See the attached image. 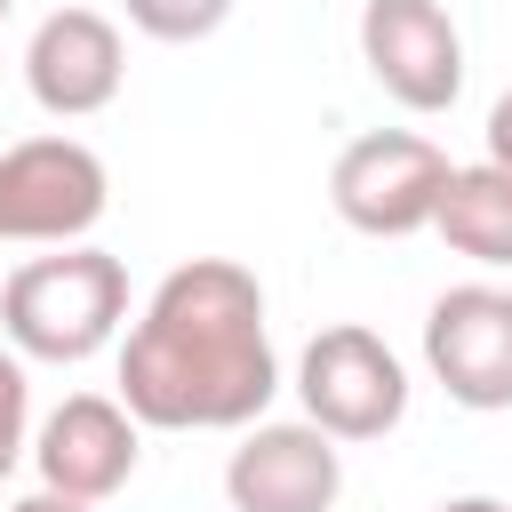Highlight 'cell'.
<instances>
[{"label":"cell","mask_w":512,"mask_h":512,"mask_svg":"<svg viewBox=\"0 0 512 512\" xmlns=\"http://www.w3.org/2000/svg\"><path fill=\"white\" fill-rule=\"evenodd\" d=\"M272 392L280 352L264 328V280L240 256L176 264L120 336V408L144 432H240Z\"/></svg>","instance_id":"6da1fadb"},{"label":"cell","mask_w":512,"mask_h":512,"mask_svg":"<svg viewBox=\"0 0 512 512\" xmlns=\"http://www.w3.org/2000/svg\"><path fill=\"white\" fill-rule=\"evenodd\" d=\"M120 328H128V264L112 248L72 240V248H48L0 280V344H16L24 360L80 368Z\"/></svg>","instance_id":"7a4b0ae2"},{"label":"cell","mask_w":512,"mask_h":512,"mask_svg":"<svg viewBox=\"0 0 512 512\" xmlns=\"http://www.w3.org/2000/svg\"><path fill=\"white\" fill-rule=\"evenodd\" d=\"M448 152L424 136V128H368L336 152L328 168V208L368 232V240H408V232H432V208L448 192Z\"/></svg>","instance_id":"3957f363"},{"label":"cell","mask_w":512,"mask_h":512,"mask_svg":"<svg viewBox=\"0 0 512 512\" xmlns=\"http://www.w3.org/2000/svg\"><path fill=\"white\" fill-rule=\"evenodd\" d=\"M112 176L80 136H24L0 152V240L16 248H72L104 224Z\"/></svg>","instance_id":"277c9868"},{"label":"cell","mask_w":512,"mask_h":512,"mask_svg":"<svg viewBox=\"0 0 512 512\" xmlns=\"http://www.w3.org/2000/svg\"><path fill=\"white\" fill-rule=\"evenodd\" d=\"M296 400H304V424H320L328 440H384L408 416V368L376 328L336 320L304 344Z\"/></svg>","instance_id":"5b68a950"},{"label":"cell","mask_w":512,"mask_h":512,"mask_svg":"<svg viewBox=\"0 0 512 512\" xmlns=\"http://www.w3.org/2000/svg\"><path fill=\"white\" fill-rule=\"evenodd\" d=\"M360 64L400 112H448L464 96V32L448 0H360Z\"/></svg>","instance_id":"8992f818"},{"label":"cell","mask_w":512,"mask_h":512,"mask_svg":"<svg viewBox=\"0 0 512 512\" xmlns=\"http://www.w3.org/2000/svg\"><path fill=\"white\" fill-rule=\"evenodd\" d=\"M424 368H432V384L456 408L504 416L512 408V288L464 280V288L432 296V312H424Z\"/></svg>","instance_id":"52a82bcc"},{"label":"cell","mask_w":512,"mask_h":512,"mask_svg":"<svg viewBox=\"0 0 512 512\" xmlns=\"http://www.w3.org/2000/svg\"><path fill=\"white\" fill-rule=\"evenodd\" d=\"M32 472L40 488L56 496H80V504H104L136 480V456H144V424L120 408V392H64L40 432H32Z\"/></svg>","instance_id":"ba28073f"},{"label":"cell","mask_w":512,"mask_h":512,"mask_svg":"<svg viewBox=\"0 0 512 512\" xmlns=\"http://www.w3.org/2000/svg\"><path fill=\"white\" fill-rule=\"evenodd\" d=\"M344 496V440L320 424H240V448L224 456V504L232 512H336Z\"/></svg>","instance_id":"9c48e42d"},{"label":"cell","mask_w":512,"mask_h":512,"mask_svg":"<svg viewBox=\"0 0 512 512\" xmlns=\"http://www.w3.org/2000/svg\"><path fill=\"white\" fill-rule=\"evenodd\" d=\"M128 80V40L104 8H48L24 40V88L48 120H96Z\"/></svg>","instance_id":"30bf717a"},{"label":"cell","mask_w":512,"mask_h":512,"mask_svg":"<svg viewBox=\"0 0 512 512\" xmlns=\"http://www.w3.org/2000/svg\"><path fill=\"white\" fill-rule=\"evenodd\" d=\"M432 232L456 256H472L480 272H512V168H496V160L448 168V192L432 208Z\"/></svg>","instance_id":"8fae6325"},{"label":"cell","mask_w":512,"mask_h":512,"mask_svg":"<svg viewBox=\"0 0 512 512\" xmlns=\"http://www.w3.org/2000/svg\"><path fill=\"white\" fill-rule=\"evenodd\" d=\"M128 8V24L144 32V40H168V48H184V40H208V32H224V16L240 8V0H120Z\"/></svg>","instance_id":"7c38bea8"},{"label":"cell","mask_w":512,"mask_h":512,"mask_svg":"<svg viewBox=\"0 0 512 512\" xmlns=\"http://www.w3.org/2000/svg\"><path fill=\"white\" fill-rule=\"evenodd\" d=\"M32 448V376H24V352L0 344V480L24 464Z\"/></svg>","instance_id":"4fadbf2b"},{"label":"cell","mask_w":512,"mask_h":512,"mask_svg":"<svg viewBox=\"0 0 512 512\" xmlns=\"http://www.w3.org/2000/svg\"><path fill=\"white\" fill-rule=\"evenodd\" d=\"M480 136H488V160H496V168H512V88L488 104V128H480Z\"/></svg>","instance_id":"5bb4252c"},{"label":"cell","mask_w":512,"mask_h":512,"mask_svg":"<svg viewBox=\"0 0 512 512\" xmlns=\"http://www.w3.org/2000/svg\"><path fill=\"white\" fill-rule=\"evenodd\" d=\"M8 512H96V504H80V496H56V488H32V496H16Z\"/></svg>","instance_id":"9a60e30c"},{"label":"cell","mask_w":512,"mask_h":512,"mask_svg":"<svg viewBox=\"0 0 512 512\" xmlns=\"http://www.w3.org/2000/svg\"><path fill=\"white\" fill-rule=\"evenodd\" d=\"M432 512H512L504 496H448V504H432Z\"/></svg>","instance_id":"2e32d148"},{"label":"cell","mask_w":512,"mask_h":512,"mask_svg":"<svg viewBox=\"0 0 512 512\" xmlns=\"http://www.w3.org/2000/svg\"><path fill=\"white\" fill-rule=\"evenodd\" d=\"M8 8H16V0H0V24H8Z\"/></svg>","instance_id":"e0dca14e"}]
</instances>
